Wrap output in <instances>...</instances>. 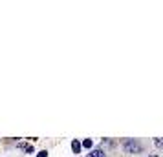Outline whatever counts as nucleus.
<instances>
[{"instance_id": "8", "label": "nucleus", "mask_w": 163, "mask_h": 157, "mask_svg": "<svg viewBox=\"0 0 163 157\" xmlns=\"http://www.w3.org/2000/svg\"><path fill=\"white\" fill-rule=\"evenodd\" d=\"M149 157H160V155H156V154H154V155H149Z\"/></svg>"}, {"instance_id": "5", "label": "nucleus", "mask_w": 163, "mask_h": 157, "mask_svg": "<svg viewBox=\"0 0 163 157\" xmlns=\"http://www.w3.org/2000/svg\"><path fill=\"white\" fill-rule=\"evenodd\" d=\"M92 145H94L92 139H84V141L81 143V146H84V148H92Z\"/></svg>"}, {"instance_id": "7", "label": "nucleus", "mask_w": 163, "mask_h": 157, "mask_svg": "<svg viewBox=\"0 0 163 157\" xmlns=\"http://www.w3.org/2000/svg\"><path fill=\"white\" fill-rule=\"evenodd\" d=\"M37 157H48V152H46V150H42V152H39V154H37Z\"/></svg>"}, {"instance_id": "6", "label": "nucleus", "mask_w": 163, "mask_h": 157, "mask_svg": "<svg viewBox=\"0 0 163 157\" xmlns=\"http://www.w3.org/2000/svg\"><path fill=\"white\" fill-rule=\"evenodd\" d=\"M154 145H156V146H158V148H161V146H163L161 139H160V137H156V139H154Z\"/></svg>"}, {"instance_id": "1", "label": "nucleus", "mask_w": 163, "mask_h": 157, "mask_svg": "<svg viewBox=\"0 0 163 157\" xmlns=\"http://www.w3.org/2000/svg\"><path fill=\"white\" fill-rule=\"evenodd\" d=\"M123 150L127 154H141L143 152V145L138 141V139H127L123 143Z\"/></svg>"}, {"instance_id": "2", "label": "nucleus", "mask_w": 163, "mask_h": 157, "mask_svg": "<svg viewBox=\"0 0 163 157\" xmlns=\"http://www.w3.org/2000/svg\"><path fill=\"white\" fill-rule=\"evenodd\" d=\"M81 148H83V146H81V143H79L77 139H75V141H72V150H73V154H79V152H81Z\"/></svg>"}, {"instance_id": "3", "label": "nucleus", "mask_w": 163, "mask_h": 157, "mask_svg": "<svg viewBox=\"0 0 163 157\" xmlns=\"http://www.w3.org/2000/svg\"><path fill=\"white\" fill-rule=\"evenodd\" d=\"M18 148H22V150H26L28 154H33V146H31V145H22V143H20V145H18Z\"/></svg>"}, {"instance_id": "4", "label": "nucleus", "mask_w": 163, "mask_h": 157, "mask_svg": "<svg viewBox=\"0 0 163 157\" xmlns=\"http://www.w3.org/2000/svg\"><path fill=\"white\" fill-rule=\"evenodd\" d=\"M88 157H105V154H103V150H94V152H90V155Z\"/></svg>"}]
</instances>
